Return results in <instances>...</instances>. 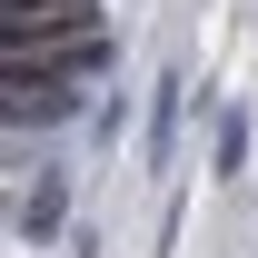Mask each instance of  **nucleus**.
Returning <instances> with one entry per match:
<instances>
[{
    "mask_svg": "<svg viewBox=\"0 0 258 258\" xmlns=\"http://www.w3.org/2000/svg\"><path fill=\"white\" fill-rule=\"evenodd\" d=\"M238 159H248V109L219 119V179H238Z\"/></svg>",
    "mask_w": 258,
    "mask_h": 258,
    "instance_id": "obj_4",
    "label": "nucleus"
},
{
    "mask_svg": "<svg viewBox=\"0 0 258 258\" xmlns=\"http://www.w3.org/2000/svg\"><path fill=\"white\" fill-rule=\"evenodd\" d=\"M10 50H70V40H90L99 30V10L90 0H10Z\"/></svg>",
    "mask_w": 258,
    "mask_h": 258,
    "instance_id": "obj_1",
    "label": "nucleus"
},
{
    "mask_svg": "<svg viewBox=\"0 0 258 258\" xmlns=\"http://www.w3.org/2000/svg\"><path fill=\"white\" fill-rule=\"evenodd\" d=\"M169 129H179V80H159V99H149V159H169Z\"/></svg>",
    "mask_w": 258,
    "mask_h": 258,
    "instance_id": "obj_3",
    "label": "nucleus"
},
{
    "mask_svg": "<svg viewBox=\"0 0 258 258\" xmlns=\"http://www.w3.org/2000/svg\"><path fill=\"white\" fill-rule=\"evenodd\" d=\"M60 219H70V179H40V189H20V238H60Z\"/></svg>",
    "mask_w": 258,
    "mask_h": 258,
    "instance_id": "obj_2",
    "label": "nucleus"
}]
</instances>
